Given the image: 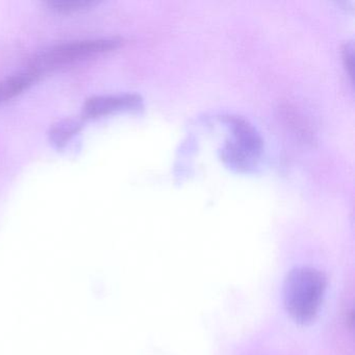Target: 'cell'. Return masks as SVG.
Masks as SVG:
<instances>
[{"instance_id":"6","label":"cell","mask_w":355,"mask_h":355,"mask_svg":"<svg viewBox=\"0 0 355 355\" xmlns=\"http://www.w3.org/2000/svg\"><path fill=\"white\" fill-rule=\"evenodd\" d=\"M83 123L80 120L76 119H64L57 122L51 126L49 130V139L55 146H65L68 141L76 136L80 130H82Z\"/></svg>"},{"instance_id":"5","label":"cell","mask_w":355,"mask_h":355,"mask_svg":"<svg viewBox=\"0 0 355 355\" xmlns=\"http://www.w3.org/2000/svg\"><path fill=\"white\" fill-rule=\"evenodd\" d=\"M34 69L26 70L9 76L0 82V103H7L28 90L40 78Z\"/></svg>"},{"instance_id":"3","label":"cell","mask_w":355,"mask_h":355,"mask_svg":"<svg viewBox=\"0 0 355 355\" xmlns=\"http://www.w3.org/2000/svg\"><path fill=\"white\" fill-rule=\"evenodd\" d=\"M234 138L222 151L224 161L238 170H250L257 166L263 149V141L257 130L244 118L228 117Z\"/></svg>"},{"instance_id":"8","label":"cell","mask_w":355,"mask_h":355,"mask_svg":"<svg viewBox=\"0 0 355 355\" xmlns=\"http://www.w3.org/2000/svg\"><path fill=\"white\" fill-rule=\"evenodd\" d=\"M344 61L346 65L347 71L349 72V76L352 78L353 69V47L352 44H346L344 49Z\"/></svg>"},{"instance_id":"2","label":"cell","mask_w":355,"mask_h":355,"mask_svg":"<svg viewBox=\"0 0 355 355\" xmlns=\"http://www.w3.org/2000/svg\"><path fill=\"white\" fill-rule=\"evenodd\" d=\"M121 44L119 38L92 39L55 45L39 53L30 68L38 73L67 65L92 55L114 51Z\"/></svg>"},{"instance_id":"7","label":"cell","mask_w":355,"mask_h":355,"mask_svg":"<svg viewBox=\"0 0 355 355\" xmlns=\"http://www.w3.org/2000/svg\"><path fill=\"white\" fill-rule=\"evenodd\" d=\"M97 0H49L47 5L59 13H74L97 5Z\"/></svg>"},{"instance_id":"4","label":"cell","mask_w":355,"mask_h":355,"mask_svg":"<svg viewBox=\"0 0 355 355\" xmlns=\"http://www.w3.org/2000/svg\"><path fill=\"white\" fill-rule=\"evenodd\" d=\"M143 107V98L135 93L95 96L88 99L83 107V116L98 118L121 111H134Z\"/></svg>"},{"instance_id":"1","label":"cell","mask_w":355,"mask_h":355,"mask_svg":"<svg viewBox=\"0 0 355 355\" xmlns=\"http://www.w3.org/2000/svg\"><path fill=\"white\" fill-rule=\"evenodd\" d=\"M325 290V276L317 269L299 267L292 270L284 284L286 313L297 323H311L319 313Z\"/></svg>"}]
</instances>
